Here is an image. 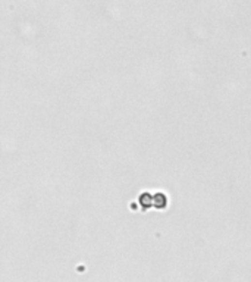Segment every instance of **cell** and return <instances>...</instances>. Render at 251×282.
<instances>
[]
</instances>
